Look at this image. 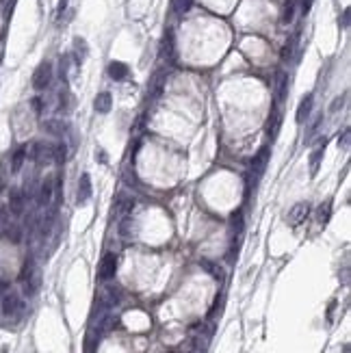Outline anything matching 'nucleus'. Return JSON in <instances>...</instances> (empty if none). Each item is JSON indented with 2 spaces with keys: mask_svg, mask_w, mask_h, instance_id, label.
<instances>
[{
  "mask_svg": "<svg viewBox=\"0 0 351 353\" xmlns=\"http://www.w3.org/2000/svg\"><path fill=\"white\" fill-rule=\"evenodd\" d=\"M52 74H55L52 63L50 61H41L37 65V70L33 71V89L35 91H44V89H48L50 82H52Z\"/></svg>",
  "mask_w": 351,
  "mask_h": 353,
  "instance_id": "obj_1",
  "label": "nucleus"
},
{
  "mask_svg": "<svg viewBox=\"0 0 351 353\" xmlns=\"http://www.w3.org/2000/svg\"><path fill=\"white\" fill-rule=\"evenodd\" d=\"M165 85H167V70L158 68L152 74L150 82H147V98H150V100H158L160 95H163V91H165Z\"/></svg>",
  "mask_w": 351,
  "mask_h": 353,
  "instance_id": "obj_2",
  "label": "nucleus"
},
{
  "mask_svg": "<svg viewBox=\"0 0 351 353\" xmlns=\"http://www.w3.org/2000/svg\"><path fill=\"white\" fill-rule=\"evenodd\" d=\"M308 212H310V206H308V202H297V204L290 208L288 214H286V223L290 228H297L299 223H303L308 217Z\"/></svg>",
  "mask_w": 351,
  "mask_h": 353,
  "instance_id": "obj_3",
  "label": "nucleus"
},
{
  "mask_svg": "<svg viewBox=\"0 0 351 353\" xmlns=\"http://www.w3.org/2000/svg\"><path fill=\"white\" fill-rule=\"evenodd\" d=\"M312 109H314V95H312V93L303 95V98L299 100V104H297L295 122H297V124L308 122V119H310V115H312Z\"/></svg>",
  "mask_w": 351,
  "mask_h": 353,
  "instance_id": "obj_4",
  "label": "nucleus"
},
{
  "mask_svg": "<svg viewBox=\"0 0 351 353\" xmlns=\"http://www.w3.org/2000/svg\"><path fill=\"white\" fill-rule=\"evenodd\" d=\"M20 308H22L20 295H17V292H4L2 301H0V310H2V314L4 316H13L15 312H20Z\"/></svg>",
  "mask_w": 351,
  "mask_h": 353,
  "instance_id": "obj_5",
  "label": "nucleus"
},
{
  "mask_svg": "<svg viewBox=\"0 0 351 353\" xmlns=\"http://www.w3.org/2000/svg\"><path fill=\"white\" fill-rule=\"evenodd\" d=\"M115 271H117V256L106 254L102 258V262H100V280L109 282V280L115 278Z\"/></svg>",
  "mask_w": 351,
  "mask_h": 353,
  "instance_id": "obj_6",
  "label": "nucleus"
},
{
  "mask_svg": "<svg viewBox=\"0 0 351 353\" xmlns=\"http://www.w3.org/2000/svg\"><path fill=\"white\" fill-rule=\"evenodd\" d=\"M26 208V193L20 189H13L9 195V211L15 214V217H20L22 212H24Z\"/></svg>",
  "mask_w": 351,
  "mask_h": 353,
  "instance_id": "obj_7",
  "label": "nucleus"
},
{
  "mask_svg": "<svg viewBox=\"0 0 351 353\" xmlns=\"http://www.w3.org/2000/svg\"><path fill=\"white\" fill-rule=\"evenodd\" d=\"M269 154H271L269 145H265V147H260V152L254 156V160H252V171H254L256 180H258V178L265 173V167H267V163H269Z\"/></svg>",
  "mask_w": 351,
  "mask_h": 353,
  "instance_id": "obj_8",
  "label": "nucleus"
},
{
  "mask_svg": "<svg viewBox=\"0 0 351 353\" xmlns=\"http://www.w3.org/2000/svg\"><path fill=\"white\" fill-rule=\"evenodd\" d=\"M52 195H55V182L44 180L39 184V191H37V204L41 208H48L50 202H52Z\"/></svg>",
  "mask_w": 351,
  "mask_h": 353,
  "instance_id": "obj_9",
  "label": "nucleus"
},
{
  "mask_svg": "<svg viewBox=\"0 0 351 353\" xmlns=\"http://www.w3.org/2000/svg\"><path fill=\"white\" fill-rule=\"evenodd\" d=\"M325 147H327V139L323 137V139L317 143V147L312 149V154H310V176H317L319 173V167H321V160H323Z\"/></svg>",
  "mask_w": 351,
  "mask_h": 353,
  "instance_id": "obj_10",
  "label": "nucleus"
},
{
  "mask_svg": "<svg viewBox=\"0 0 351 353\" xmlns=\"http://www.w3.org/2000/svg\"><path fill=\"white\" fill-rule=\"evenodd\" d=\"M89 197H91V176L82 173L78 180V191H76V202L78 204H87Z\"/></svg>",
  "mask_w": 351,
  "mask_h": 353,
  "instance_id": "obj_11",
  "label": "nucleus"
},
{
  "mask_svg": "<svg viewBox=\"0 0 351 353\" xmlns=\"http://www.w3.org/2000/svg\"><path fill=\"white\" fill-rule=\"evenodd\" d=\"M135 208V200L133 197H124L120 195L115 202V208H113V212H115V217H128L130 212H133Z\"/></svg>",
  "mask_w": 351,
  "mask_h": 353,
  "instance_id": "obj_12",
  "label": "nucleus"
},
{
  "mask_svg": "<svg viewBox=\"0 0 351 353\" xmlns=\"http://www.w3.org/2000/svg\"><path fill=\"white\" fill-rule=\"evenodd\" d=\"M109 76L113 80H126L128 78V74H130V70H128V65L126 63H122V61H111L109 63Z\"/></svg>",
  "mask_w": 351,
  "mask_h": 353,
  "instance_id": "obj_13",
  "label": "nucleus"
},
{
  "mask_svg": "<svg viewBox=\"0 0 351 353\" xmlns=\"http://www.w3.org/2000/svg\"><path fill=\"white\" fill-rule=\"evenodd\" d=\"M93 109H96L98 113H102V115H106L111 109H113V98L109 91H102L96 95V100H93Z\"/></svg>",
  "mask_w": 351,
  "mask_h": 353,
  "instance_id": "obj_14",
  "label": "nucleus"
},
{
  "mask_svg": "<svg viewBox=\"0 0 351 353\" xmlns=\"http://www.w3.org/2000/svg\"><path fill=\"white\" fill-rule=\"evenodd\" d=\"M230 230H232V243H236L243 234V211H234L230 217Z\"/></svg>",
  "mask_w": 351,
  "mask_h": 353,
  "instance_id": "obj_15",
  "label": "nucleus"
},
{
  "mask_svg": "<svg viewBox=\"0 0 351 353\" xmlns=\"http://www.w3.org/2000/svg\"><path fill=\"white\" fill-rule=\"evenodd\" d=\"M28 156V149L26 145H20V147H15L13 149V154H11V171L17 173L22 169V165H24V160Z\"/></svg>",
  "mask_w": 351,
  "mask_h": 353,
  "instance_id": "obj_16",
  "label": "nucleus"
},
{
  "mask_svg": "<svg viewBox=\"0 0 351 353\" xmlns=\"http://www.w3.org/2000/svg\"><path fill=\"white\" fill-rule=\"evenodd\" d=\"M174 52H176L174 33H171V31H165L163 44H160V57H165V59H174Z\"/></svg>",
  "mask_w": 351,
  "mask_h": 353,
  "instance_id": "obj_17",
  "label": "nucleus"
},
{
  "mask_svg": "<svg viewBox=\"0 0 351 353\" xmlns=\"http://www.w3.org/2000/svg\"><path fill=\"white\" fill-rule=\"evenodd\" d=\"M87 55H89L87 41L82 37H74V61H76V65H82V61L87 59Z\"/></svg>",
  "mask_w": 351,
  "mask_h": 353,
  "instance_id": "obj_18",
  "label": "nucleus"
},
{
  "mask_svg": "<svg viewBox=\"0 0 351 353\" xmlns=\"http://www.w3.org/2000/svg\"><path fill=\"white\" fill-rule=\"evenodd\" d=\"M278 102H284V98H286L288 93V74L286 71H278Z\"/></svg>",
  "mask_w": 351,
  "mask_h": 353,
  "instance_id": "obj_19",
  "label": "nucleus"
},
{
  "mask_svg": "<svg viewBox=\"0 0 351 353\" xmlns=\"http://www.w3.org/2000/svg\"><path fill=\"white\" fill-rule=\"evenodd\" d=\"M280 124H282V115H280L278 106H273V113H271V117H269V137H271V139H276V137H278Z\"/></svg>",
  "mask_w": 351,
  "mask_h": 353,
  "instance_id": "obj_20",
  "label": "nucleus"
},
{
  "mask_svg": "<svg viewBox=\"0 0 351 353\" xmlns=\"http://www.w3.org/2000/svg\"><path fill=\"white\" fill-rule=\"evenodd\" d=\"M52 158H55L57 165H63L65 158H68V143H65V141L57 143V145L52 147Z\"/></svg>",
  "mask_w": 351,
  "mask_h": 353,
  "instance_id": "obj_21",
  "label": "nucleus"
},
{
  "mask_svg": "<svg viewBox=\"0 0 351 353\" xmlns=\"http://www.w3.org/2000/svg\"><path fill=\"white\" fill-rule=\"evenodd\" d=\"M44 130H48L50 135H65V130H68V126H65L61 119H50V122L44 124Z\"/></svg>",
  "mask_w": 351,
  "mask_h": 353,
  "instance_id": "obj_22",
  "label": "nucleus"
},
{
  "mask_svg": "<svg viewBox=\"0 0 351 353\" xmlns=\"http://www.w3.org/2000/svg\"><path fill=\"white\" fill-rule=\"evenodd\" d=\"M191 7H193V0H171V11L176 15H184Z\"/></svg>",
  "mask_w": 351,
  "mask_h": 353,
  "instance_id": "obj_23",
  "label": "nucleus"
},
{
  "mask_svg": "<svg viewBox=\"0 0 351 353\" xmlns=\"http://www.w3.org/2000/svg\"><path fill=\"white\" fill-rule=\"evenodd\" d=\"M4 236H7L13 245H20V243H22V228H17V225H11V228L4 230Z\"/></svg>",
  "mask_w": 351,
  "mask_h": 353,
  "instance_id": "obj_24",
  "label": "nucleus"
},
{
  "mask_svg": "<svg viewBox=\"0 0 351 353\" xmlns=\"http://www.w3.org/2000/svg\"><path fill=\"white\" fill-rule=\"evenodd\" d=\"M330 214H332V202L327 200L325 204H321V208H319V223H327L330 221Z\"/></svg>",
  "mask_w": 351,
  "mask_h": 353,
  "instance_id": "obj_25",
  "label": "nucleus"
},
{
  "mask_svg": "<svg viewBox=\"0 0 351 353\" xmlns=\"http://www.w3.org/2000/svg\"><path fill=\"white\" fill-rule=\"evenodd\" d=\"M293 17H295V2H293V0H288V2L284 4L282 22H284V24H290V22H293Z\"/></svg>",
  "mask_w": 351,
  "mask_h": 353,
  "instance_id": "obj_26",
  "label": "nucleus"
},
{
  "mask_svg": "<svg viewBox=\"0 0 351 353\" xmlns=\"http://www.w3.org/2000/svg\"><path fill=\"white\" fill-rule=\"evenodd\" d=\"M200 265H202V269H206V271L211 273V275H215L217 280H221V269H219V267L215 265V262H211V260H202Z\"/></svg>",
  "mask_w": 351,
  "mask_h": 353,
  "instance_id": "obj_27",
  "label": "nucleus"
},
{
  "mask_svg": "<svg viewBox=\"0 0 351 353\" xmlns=\"http://www.w3.org/2000/svg\"><path fill=\"white\" fill-rule=\"evenodd\" d=\"M98 340H100L98 334H89L87 340H85V353H96V349H98Z\"/></svg>",
  "mask_w": 351,
  "mask_h": 353,
  "instance_id": "obj_28",
  "label": "nucleus"
},
{
  "mask_svg": "<svg viewBox=\"0 0 351 353\" xmlns=\"http://www.w3.org/2000/svg\"><path fill=\"white\" fill-rule=\"evenodd\" d=\"M345 102H347V93H343V95H338V98L332 100V104H330V113H332V115H336V113L345 106Z\"/></svg>",
  "mask_w": 351,
  "mask_h": 353,
  "instance_id": "obj_29",
  "label": "nucleus"
},
{
  "mask_svg": "<svg viewBox=\"0 0 351 353\" xmlns=\"http://www.w3.org/2000/svg\"><path fill=\"white\" fill-rule=\"evenodd\" d=\"M349 143H351V130L349 128H345L341 137H338V147L341 149H349Z\"/></svg>",
  "mask_w": 351,
  "mask_h": 353,
  "instance_id": "obj_30",
  "label": "nucleus"
},
{
  "mask_svg": "<svg viewBox=\"0 0 351 353\" xmlns=\"http://www.w3.org/2000/svg\"><path fill=\"white\" fill-rule=\"evenodd\" d=\"M293 48H295V39H290L286 46H284V50H282V61H288L290 57H293Z\"/></svg>",
  "mask_w": 351,
  "mask_h": 353,
  "instance_id": "obj_31",
  "label": "nucleus"
},
{
  "mask_svg": "<svg viewBox=\"0 0 351 353\" xmlns=\"http://www.w3.org/2000/svg\"><path fill=\"white\" fill-rule=\"evenodd\" d=\"M338 24H341V28H349V9L343 11V17H338Z\"/></svg>",
  "mask_w": 351,
  "mask_h": 353,
  "instance_id": "obj_32",
  "label": "nucleus"
},
{
  "mask_svg": "<svg viewBox=\"0 0 351 353\" xmlns=\"http://www.w3.org/2000/svg\"><path fill=\"white\" fill-rule=\"evenodd\" d=\"M33 109H35V113H37V115L41 113V109H44V102H41L39 95H37V98H33Z\"/></svg>",
  "mask_w": 351,
  "mask_h": 353,
  "instance_id": "obj_33",
  "label": "nucleus"
},
{
  "mask_svg": "<svg viewBox=\"0 0 351 353\" xmlns=\"http://www.w3.org/2000/svg\"><path fill=\"white\" fill-rule=\"evenodd\" d=\"M312 2L314 0H301V13H308L312 9Z\"/></svg>",
  "mask_w": 351,
  "mask_h": 353,
  "instance_id": "obj_34",
  "label": "nucleus"
},
{
  "mask_svg": "<svg viewBox=\"0 0 351 353\" xmlns=\"http://www.w3.org/2000/svg\"><path fill=\"white\" fill-rule=\"evenodd\" d=\"M65 9H68V0H59V15H63Z\"/></svg>",
  "mask_w": 351,
  "mask_h": 353,
  "instance_id": "obj_35",
  "label": "nucleus"
},
{
  "mask_svg": "<svg viewBox=\"0 0 351 353\" xmlns=\"http://www.w3.org/2000/svg\"><path fill=\"white\" fill-rule=\"evenodd\" d=\"M96 156L100 158V163H106V154H104V152H98V154H96Z\"/></svg>",
  "mask_w": 351,
  "mask_h": 353,
  "instance_id": "obj_36",
  "label": "nucleus"
},
{
  "mask_svg": "<svg viewBox=\"0 0 351 353\" xmlns=\"http://www.w3.org/2000/svg\"><path fill=\"white\" fill-rule=\"evenodd\" d=\"M4 189V184H2V176H0V191H2Z\"/></svg>",
  "mask_w": 351,
  "mask_h": 353,
  "instance_id": "obj_37",
  "label": "nucleus"
}]
</instances>
